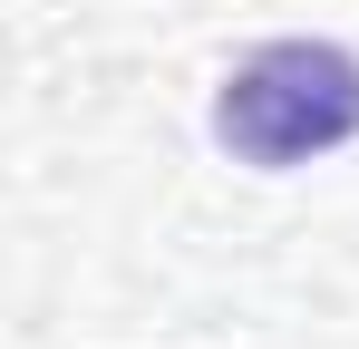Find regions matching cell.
<instances>
[{
  "label": "cell",
  "instance_id": "cell-1",
  "mask_svg": "<svg viewBox=\"0 0 359 349\" xmlns=\"http://www.w3.org/2000/svg\"><path fill=\"white\" fill-rule=\"evenodd\" d=\"M214 136L243 165H311L359 136V58L340 39H262L214 88Z\"/></svg>",
  "mask_w": 359,
  "mask_h": 349
}]
</instances>
